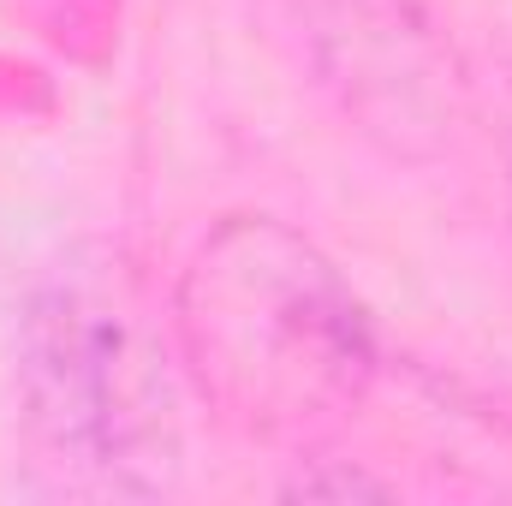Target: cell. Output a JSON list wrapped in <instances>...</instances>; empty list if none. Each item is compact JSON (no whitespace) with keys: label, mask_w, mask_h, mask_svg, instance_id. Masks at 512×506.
Wrapping results in <instances>:
<instances>
[{"label":"cell","mask_w":512,"mask_h":506,"mask_svg":"<svg viewBox=\"0 0 512 506\" xmlns=\"http://www.w3.org/2000/svg\"><path fill=\"white\" fill-rule=\"evenodd\" d=\"M179 358L251 429H316L352 411L376 370L370 322L334 262L286 221H221L173 298Z\"/></svg>","instance_id":"1"},{"label":"cell","mask_w":512,"mask_h":506,"mask_svg":"<svg viewBox=\"0 0 512 506\" xmlns=\"http://www.w3.org/2000/svg\"><path fill=\"white\" fill-rule=\"evenodd\" d=\"M36 465L72 495H161L179 471V411L161 340L102 280L48 286L18 334Z\"/></svg>","instance_id":"2"},{"label":"cell","mask_w":512,"mask_h":506,"mask_svg":"<svg viewBox=\"0 0 512 506\" xmlns=\"http://www.w3.org/2000/svg\"><path fill=\"white\" fill-rule=\"evenodd\" d=\"M298 72L387 149H435L459 120V66L423 0H251Z\"/></svg>","instance_id":"3"}]
</instances>
